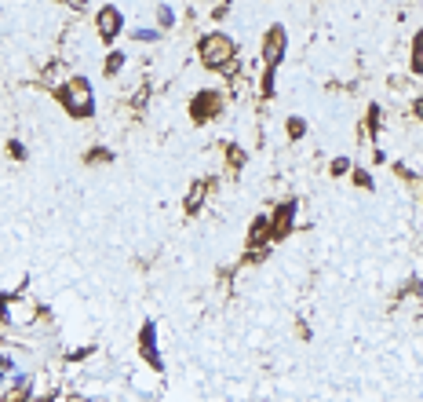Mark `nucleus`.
Segmentation results:
<instances>
[{"label":"nucleus","instance_id":"1","mask_svg":"<svg viewBox=\"0 0 423 402\" xmlns=\"http://www.w3.org/2000/svg\"><path fill=\"white\" fill-rule=\"evenodd\" d=\"M234 41L226 37V34H208L205 41H201V62L205 66H212V70H223L226 62L234 59Z\"/></svg>","mask_w":423,"mask_h":402},{"label":"nucleus","instance_id":"2","mask_svg":"<svg viewBox=\"0 0 423 402\" xmlns=\"http://www.w3.org/2000/svg\"><path fill=\"white\" fill-rule=\"evenodd\" d=\"M59 99H62V106L70 110L73 117H88L91 114V88H88V80H70L66 88L59 92Z\"/></svg>","mask_w":423,"mask_h":402},{"label":"nucleus","instance_id":"3","mask_svg":"<svg viewBox=\"0 0 423 402\" xmlns=\"http://www.w3.org/2000/svg\"><path fill=\"white\" fill-rule=\"evenodd\" d=\"M121 11L117 8H103L99 11V34H103V41H113V37H117L121 34Z\"/></svg>","mask_w":423,"mask_h":402},{"label":"nucleus","instance_id":"4","mask_svg":"<svg viewBox=\"0 0 423 402\" xmlns=\"http://www.w3.org/2000/svg\"><path fill=\"white\" fill-rule=\"evenodd\" d=\"M216 110H219V95L216 92H205L193 99V121H208V117H216Z\"/></svg>","mask_w":423,"mask_h":402},{"label":"nucleus","instance_id":"5","mask_svg":"<svg viewBox=\"0 0 423 402\" xmlns=\"http://www.w3.org/2000/svg\"><path fill=\"white\" fill-rule=\"evenodd\" d=\"M292 216H296V205H281V208H278V216L270 220V231H274V234H288Z\"/></svg>","mask_w":423,"mask_h":402},{"label":"nucleus","instance_id":"6","mask_svg":"<svg viewBox=\"0 0 423 402\" xmlns=\"http://www.w3.org/2000/svg\"><path fill=\"white\" fill-rule=\"evenodd\" d=\"M142 355L150 359L154 366H161V359H157V347H154V326H146V329H142Z\"/></svg>","mask_w":423,"mask_h":402},{"label":"nucleus","instance_id":"7","mask_svg":"<svg viewBox=\"0 0 423 402\" xmlns=\"http://www.w3.org/2000/svg\"><path fill=\"white\" fill-rule=\"evenodd\" d=\"M413 52H416V55H413V70H423V34L416 37V48H413Z\"/></svg>","mask_w":423,"mask_h":402},{"label":"nucleus","instance_id":"8","mask_svg":"<svg viewBox=\"0 0 423 402\" xmlns=\"http://www.w3.org/2000/svg\"><path fill=\"white\" fill-rule=\"evenodd\" d=\"M121 66H124V55H121V52H113V55H110V62H106V73H117Z\"/></svg>","mask_w":423,"mask_h":402},{"label":"nucleus","instance_id":"9","mask_svg":"<svg viewBox=\"0 0 423 402\" xmlns=\"http://www.w3.org/2000/svg\"><path fill=\"white\" fill-rule=\"evenodd\" d=\"M157 15H161V26H172V19H175V15H172V8H161Z\"/></svg>","mask_w":423,"mask_h":402},{"label":"nucleus","instance_id":"10","mask_svg":"<svg viewBox=\"0 0 423 402\" xmlns=\"http://www.w3.org/2000/svg\"><path fill=\"white\" fill-rule=\"evenodd\" d=\"M416 114H420V117H423V99H420V103H416Z\"/></svg>","mask_w":423,"mask_h":402}]
</instances>
